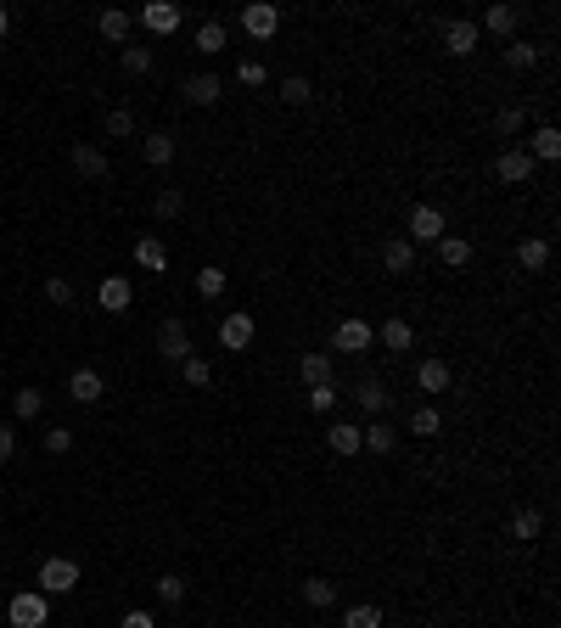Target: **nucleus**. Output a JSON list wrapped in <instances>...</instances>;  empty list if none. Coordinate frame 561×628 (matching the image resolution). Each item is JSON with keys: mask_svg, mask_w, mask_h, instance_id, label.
Wrapping results in <instances>:
<instances>
[{"mask_svg": "<svg viewBox=\"0 0 561 628\" xmlns=\"http://www.w3.org/2000/svg\"><path fill=\"white\" fill-rule=\"evenodd\" d=\"M6 617H12V628H46L51 623V600L39 590H23V595H12Z\"/></svg>", "mask_w": 561, "mask_h": 628, "instance_id": "f257e3e1", "label": "nucleus"}, {"mask_svg": "<svg viewBox=\"0 0 561 628\" xmlns=\"http://www.w3.org/2000/svg\"><path fill=\"white\" fill-rule=\"evenodd\" d=\"M477 39H483V34H477L472 17H444V23H438V46H444L449 56H472Z\"/></svg>", "mask_w": 561, "mask_h": 628, "instance_id": "f03ea898", "label": "nucleus"}, {"mask_svg": "<svg viewBox=\"0 0 561 628\" xmlns=\"http://www.w3.org/2000/svg\"><path fill=\"white\" fill-rule=\"evenodd\" d=\"M68 590H79V561L51 556L46 567H39V595H68Z\"/></svg>", "mask_w": 561, "mask_h": 628, "instance_id": "7ed1b4c3", "label": "nucleus"}, {"mask_svg": "<svg viewBox=\"0 0 561 628\" xmlns=\"http://www.w3.org/2000/svg\"><path fill=\"white\" fill-rule=\"evenodd\" d=\"M370 343H377V326L360 320V314H348V320L331 331V348H337V353H365Z\"/></svg>", "mask_w": 561, "mask_h": 628, "instance_id": "20e7f679", "label": "nucleus"}, {"mask_svg": "<svg viewBox=\"0 0 561 628\" xmlns=\"http://www.w3.org/2000/svg\"><path fill=\"white\" fill-rule=\"evenodd\" d=\"M539 163L528 157V146H506L500 157H494V174H500V185H528Z\"/></svg>", "mask_w": 561, "mask_h": 628, "instance_id": "39448f33", "label": "nucleus"}, {"mask_svg": "<svg viewBox=\"0 0 561 628\" xmlns=\"http://www.w3.org/2000/svg\"><path fill=\"white\" fill-rule=\"evenodd\" d=\"M354 404H360L365 415H382V410L393 404V393H387V382H382L377 370H365L360 382H354Z\"/></svg>", "mask_w": 561, "mask_h": 628, "instance_id": "423d86ee", "label": "nucleus"}, {"mask_svg": "<svg viewBox=\"0 0 561 628\" xmlns=\"http://www.w3.org/2000/svg\"><path fill=\"white\" fill-rule=\"evenodd\" d=\"M96 303L107 309V314H123V309L135 303V286H130V276H107V281L96 286Z\"/></svg>", "mask_w": 561, "mask_h": 628, "instance_id": "0eeeda50", "label": "nucleus"}, {"mask_svg": "<svg viewBox=\"0 0 561 628\" xmlns=\"http://www.w3.org/2000/svg\"><path fill=\"white\" fill-rule=\"evenodd\" d=\"M444 236V214L432 202H421V208H410V236L404 242H438Z\"/></svg>", "mask_w": 561, "mask_h": 628, "instance_id": "6e6552de", "label": "nucleus"}, {"mask_svg": "<svg viewBox=\"0 0 561 628\" xmlns=\"http://www.w3.org/2000/svg\"><path fill=\"white\" fill-rule=\"evenodd\" d=\"M157 353H163V360H191V331H185V320H163Z\"/></svg>", "mask_w": 561, "mask_h": 628, "instance_id": "1a4fd4ad", "label": "nucleus"}, {"mask_svg": "<svg viewBox=\"0 0 561 628\" xmlns=\"http://www.w3.org/2000/svg\"><path fill=\"white\" fill-rule=\"evenodd\" d=\"M253 331H259L253 314H225V320H219V343L231 348V353H242L247 343H253Z\"/></svg>", "mask_w": 561, "mask_h": 628, "instance_id": "9d476101", "label": "nucleus"}, {"mask_svg": "<svg viewBox=\"0 0 561 628\" xmlns=\"http://www.w3.org/2000/svg\"><path fill=\"white\" fill-rule=\"evenodd\" d=\"M242 29L253 34V39H269V34L281 29V12L269 6V0H259V6H242Z\"/></svg>", "mask_w": 561, "mask_h": 628, "instance_id": "9b49d317", "label": "nucleus"}, {"mask_svg": "<svg viewBox=\"0 0 561 628\" xmlns=\"http://www.w3.org/2000/svg\"><path fill=\"white\" fill-rule=\"evenodd\" d=\"M101 393H107L101 370H73V376H68V399H73V404H96Z\"/></svg>", "mask_w": 561, "mask_h": 628, "instance_id": "f8f14e48", "label": "nucleus"}, {"mask_svg": "<svg viewBox=\"0 0 561 628\" xmlns=\"http://www.w3.org/2000/svg\"><path fill=\"white\" fill-rule=\"evenodd\" d=\"M516 23H523V6H489V12H483V23H477V34L489 29V34L511 39V34H516Z\"/></svg>", "mask_w": 561, "mask_h": 628, "instance_id": "ddd939ff", "label": "nucleus"}, {"mask_svg": "<svg viewBox=\"0 0 561 628\" xmlns=\"http://www.w3.org/2000/svg\"><path fill=\"white\" fill-rule=\"evenodd\" d=\"M219 96H225V85L214 73H191V79H185V101H191V107H214Z\"/></svg>", "mask_w": 561, "mask_h": 628, "instance_id": "4468645a", "label": "nucleus"}, {"mask_svg": "<svg viewBox=\"0 0 561 628\" xmlns=\"http://www.w3.org/2000/svg\"><path fill=\"white\" fill-rule=\"evenodd\" d=\"M298 376H303V387H326V382H337V365H331V353H303Z\"/></svg>", "mask_w": 561, "mask_h": 628, "instance_id": "2eb2a0df", "label": "nucleus"}, {"mask_svg": "<svg viewBox=\"0 0 561 628\" xmlns=\"http://www.w3.org/2000/svg\"><path fill=\"white\" fill-rule=\"evenodd\" d=\"M528 157H533V163H556V157H561V130H556V123H539V130H533Z\"/></svg>", "mask_w": 561, "mask_h": 628, "instance_id": "dca6fc26", "label": "nucleus"}, {"mask_svg": "<svg viewBox=\"0 0 561 628\" xmlns=\"http://www.w3.org/2000/svg\"><path fill=\"white\" fill-rule=\"evenodd\" d=\"M415 382H421V393H444L455 382V370H449V360H421L415 365Z\"/></svg>", "mask_w": 561, "mask_h": 628, "instance_id": "f3484780", "label": "nucleus"}, {"mask_svg": "<svg viewBox=\"0 0 561 628\" xmlns=\"http://www.w3.org/2000/svg\"><path fill=\"white\" fill-rule=\"evenodd\" d=\"M377 343H382L387 353H410V343H415V331H410V320H399V314H393V320H382V331H377Z\"/></svg>", "mask_w": 561, "mask_h": 628, "instance_id": "a211bd4d", "label": "nucleus"}, {"mask_svg": "<svg viewBox=\"0 0 561 628\" xmlns=\"http://www.w3.org/2000/svg\"><path fill=\"white\" fill-rule=\"evenodd\" d=\"M135 264L152 269V276H163V269H169V247H163L157 236H140V242H135Z\"/></svg>", "mask_w": 561, "mask_h": 628, "instance_id": "6ab92c4d", "label": "nucleus"}, {"mask_svg": "<svg viewBox=\"0 0 561 628\" xmlns=\"http://www.w3.org/2000/svg\"><path fill=\"white\" fill-rule=\"evenodd\" d=\"M73 169L85 180H107V152L101 146H73Z\"/></svg>", "mask_w": 561, "mask_h": 628, "instance_id": "aec40b11", "label": "nucleus"}, {"mask_svg": "<svg viewBox=\"0 0 561 628\" xmlns=\"http://www.w3.org/2000/svg\"><path fill=\"white\" fill-rule=\"evenodd\" d=\"M326 444L337 449V454H360V449H365V437H360V427H354V421H331Z\"/></svg>", "mask_w": 561, "mask_h": 628, "instance_id": "412c9836", "label": "nucleus"}, {"mask_svg": "<svg viewBox=\"0 0 561 628\" xmlns=\"http://www.w3.org/2000/svg\"><path fill=\"white\" fill-rule=\"evenodd\" d=\"M140 157H147L152 169H163V163L174 157V135H169V130H152L147 140H140Z\"/></svg>", "mask_w": 561, "mask_h": 628, "instance_id": "4be33fe9", "label": "nucleus"}, {"mask_svg": "<svg viewBox=\"0 0 561 628\" xmlns=\"http://www.w3.org/2000/svg\"><path fill=\"white\" fill-rule=\"evenodd\" d=\"M140 23H147L152 34H174V29H180V6H163V0H152V6L140 12Z\"/></svg>", "mask_w": 561, "mask_h": 628, "instance_id": "5701e85b", "label": "nucleus"}, {"mask_svg": "<svg viewBox=\"0 0 561 628\" xmlns=\"http://www.w3.org/2000/svg\"><path fill=\"white\" fill-rule=\"evenodd\" d=\"M516 264H523V269H545L550 264V242L545 236H523V242H516Z\"/></svg>", "mask_w": 561, "mask_h": 628, "instance_id": "b1692460", "label": "nucleus"}, {"mask_svg": "<svg viewBox=\"0 0 561 628\" xmlns=\"http://www.w3.org/2000/svg\"><path fill=\"white\" fill-rule=\"evenodd\" d=\"M130 23H135V17H130V12H118V6H107V12L96 17V29L107 34V39H118V46H130Z\"/></svg>", "mask_w": 561, "mask_h": 628, "instance_id": "393cba45", "label": "nucleus"}, {"mask_svg": "<svg viewBox=\"0 0 561 628\" xmlns=\"http://www.w3.org/2000/svg\"><path fill=\"white\" fill-rule=\"evenodd\" d=\"M438 259H444V269H466L472 264V242L466 236H438Z\"/></svg>", "mask_w": 561, "mask_h": 628, "instance_id": "a878e982", "label": "nucleus"}, {"mask_svg": "<svg viewBox=\"0 0 561 628\" xmlns=\"http://www.w3.org/2000/svg\"><path fill=\"white\" fill-rule=\"evenodd\" d=\"M382 264L393 269V276H404V269L415 264V242H404V236H393V242L382 247Z\"/></svg>", "mask_w": 561, "mask_h": 628, "instance_id": "bb28decb", "label": "nucleus"}, {"mask_svg": "<svg viewBox=\"0 0 561 628\" xmlns=\"http://www.w3.org/2000/svg\"><path fill=\"white\" fill-rule=\"evenodd\" d=\"M410 432H415V437H438V432H444V410H438V404H421V410L410 415Z\"/></svg>", "mask_w": 561, "mask_h": 628, "instance_id": "cd10ccee", "label": "nucleus"}, {"mask_svg": "<svg viewBox=\"0 0 561 628\" xmlns=\"http://www.w3.org/2000/svg\"><path fill=\"white\" fill-rule=\"evenodd\" d=\"M331 600H337V583H331V578H303V606H315V612H326Z\"/></svg>", "mask_w": 561, "mask_h": 628, "instance_id": "c85d7f7f", "label": "nucleus"}, {"mask_svg": "<svg viewBox=\"0 0 561 628\" xmlns=\"http://www.w3.org/2000/svg\"><path fill=\"white\" fill-rule=\"evenodd\" d=\"M39 410H46V393H39V387H17V399H12V415H17V421H34Z\"/></svg>", "mask_w": 561, "mask_h": 628, "instance_id": "c756f323", "label": "nucleus"}, {"mask_svg": "<svg viewBox=\"0 0 561 628\" xmlns=\"http://www.w3.org/2000/svg\"><path fill=\"white\" fill-rule=\"evenodd\" d=\"M533 62H539V46H528V39H511V46H506V68L511 73H528Z\"/></svg>", "mask_w": 561, "mask_h": 628, "instance_id": "7c9ffc66", "label": "nucleus"}, {"mask_svg": "<svg viewBox=\"0 0 561 628\" xmlns=\"http://www.w3.org/2000/svg\"><path fill=\"white\" fill-rule=\"evenodd\" d=\"M360 437H365V449H370V454H393V427H387V421H370Z\"/></svg>", "mask_w": 561, "mask_h": 628, "instance_id": "2f4dec72", "label": "nucleus"}, {"mask_svg": "<svg viewBox=\"0 0 561 628\" xmlns=\"http://www.w3.org/2000/svg\"><path fill=\"white\" fill-rule=\"evenodd\" d=\"M276 90H281V101H286V107H303V101H309V96H315V90H309V79H303V73H293V79H281V85H276Z\"/></svg>", "mask_w": 561, "mask_h": 628, "instance_id": "473e14b6", "label": "nucleus"}, {"mask_svg": "<svg viewBox=\"0 0 561 628\" xmlns=\"http://www.w3.org/2000/svg\"><path fill=\"white\" fill-rule=\"evenodd\" d=\"M197 51H202V56H219V51H225V23H202V29H197Z\"/></svg>", "mask_w": 561, "mask_h": 628, "instance_id": "72a5a7b5", "label": "nucleus"}, {"mask_svg": "<svg viewBox=\"0 0 561 628\" xmlns=\"http://www.w3.org/2000/svg\"><path fill=\"white\" fill-rule=\"evenodd\" d=\"M180 370H185V382H191V387H214V365L197 360V353H191V360H180Z\"/></svg>", "mask_w": 561, "mask_h": 628, "instance_id": "f704fd0d", "label": "nucleus"}, {"mask_svg": "<svg viewBox=\"0 0 561 628\" xmlns=\"http://www.w3.org/2000/svg\"><path fill=\"white\" fill-rule=\"evenodd\" d=\"M343 628H382V606H348Z\"/></svg>", "mask_w": 561, "mask_h": 628, "instance_id": "c9c22d12", "label": "nucleus"}, {"mask_svg": "<svg viewBox=\"0 0 561 628\" xmlns=\"http://www.w3.org/2000/svg\"><path fill=\"white\" fill-rule=\"evenodd\" d=\"M539 528H545V522H539V511H528V505L511 516V539H539Z\"/></svg>", "mask_w": 561, "mask_h": 628, "instance_id": "e433bc0d", "label": "nucleus"}, {"mask_svg": "<svg viewBox=\"0 0 561 628\" xmlns=\"http://www.w3.org/2000/svg\"><path fill=\"white\" fill-rule=\"evenodd\" d=\"M225 281H231V276H225V269H214V264H208V269H197V292H202V298H219V292H225Z\"/></svg>", "mask_w": 561, "mask_h": 628, "instance_id": "4c0bfd02", "label": "nucleus"}, {"mask_svg": "<svg viewBox=\"0 0 561 628\" xmlns=\"http://www.w3.org/2000/svg\"><path fill=\"white\" fill-rule=\"evenodd\" d=\"M309 410H315V415H331V410H337V382L309 387Z\"/></svg>", "mask_w": 561, "mask_h": 628, "instance_id": "58836bf2", "label": "nucleus"}, {"mask_svg": "<svg viewBox=\"0 0 561 628\" xmlns=\"http://www.w3.org/2000/svg\"><path fill=\"white\" fill-rule=\"evenodd\" d=\"M123 73H152V51L147 46H123Z\"/></svg>", "mask_w": 561, "mask_h": 628, "instance_id": "ea45409f", "label": "nucleus"}, {"mask_svg": "<svg viewBox=\"0 0 561 628\" xmlns=\"http://www.w3.org/2000/svg\"><path fill=\"white\" fill-rule=\"evenodd\" d=\"M523 123H528V113H523V107H500V113H494V130H500V135H516Z\"/></svg>", "mask_w": 561, "mask_h": 628, "instance_id": "a19ab883", "label": "nucleus"}, {"mask_svg": "<svg viewBox=\"0 0 561 628\" xmlns=\"http://www.w3.org/2000/svg\"><path fill=\"white\" fill-rule=\"evenodd\" d=\"M180 208H185V197H180V191H157L152 214H157V219H180Z\"/></svg>", "mask_w": 561, "mask_h": 628, "instance_id": "79ce46f5", "label": "nucleus"}, {"mask_svg": "<svg viewBox=\"0 0 561 628\" xmlns=\"http://www.w3.org/2000/svg\"><path fill=\"white\" fill-rule=\"evenodd\" d=\"M157 600H169V606H180V600H185V578H174V573H163V578H157Z\"/></svg>", "mask_w": 561, "mask_h": 628, "instance_id": "37998d69", "label": "nucleus"}, {"mask_svg": "<svg viewBox=\"0 0 561 628\" xmlns=\"http://www.w3.org/2000/svg\"><path fill=\"white\" fill-rule=\"evenodd\" d=\"M46 298H51L56 309H68V303H73V281H62V276H51V281H46Z\"/></svg>", "mask_w": 561, "mask_h": 628, "instance_id": "c03bdc74", "label": "nucleus"}, {"mask_svg": "<svg viewBox=\"0 0 561 628\" xmlns=\"http://www.w3.org/2000/svg\"><path fill=\"white\" fill-rule=\"evenodd\" d=\"M107 135H135V113H130V107L107 113Z\"/></svg>", "mask_w": 561, "mask_h": 628, "instance_id": "a18cd8bd", "label": "nucleus"}, {"mask_svg": "<svg viewBox=\"0 0 561 628\" xmlns=\"http://www.w3.org/2000/svg\"><path fill=\"white\" fill-rule=\"evenodd\" d=\"M68 449H73V432L68 427H51L46 432V454H68Z\"/></svg>", "mask_w": 561, "mask_h": 628, "instance_id": "49530a36", "label": "nucleus"}, {"mask_svg": "<svg viewBox=\"0 0 561 628\" xmlns=\"http://www.w3.org/2000/svg\"><path fill=\"white\" fill-rule=\"evenodd\" d=\"M236 79H242V85H269V68H264V62H242Z\"/></svg>", "mask_w": 561, "mask_h": 628, "instance_id": "de8ad7c7", "label": "nucleus"}, {"mask_svg": "<svg viewBox=\"0 0 561 628\" xmlns=\"http://www.w3.org/2000/svg\"><path fill=\"white\" fill-rule=\"evenodd\" d=\"M12 454H17V432L0 427V460H12Z\"/></svg>", "mask_w": 561, "mask_h": 628, "instance_id": "09e8293b", "label": "nucleus"}, {"mask_svg": "<svg viewBox=\"0 0 561 628\" xmlns=\"http://www.w3.org/2000/svg\"><path fill=\"white\" fill-rule=\"evenodd\" d=\"M123 628H157L152 612H123Z\"/></svg>", "mask_w": 561, "mask_h": 628, "instance_id": "8fccbe9b", "label": "nucleus"}, {"mask_svg": "<svg viewBox=\"0 0 561 628\" xmlns=\"http://www.w3.org/2000/svg\"><path fill=\"white\" fill-rule=\"evenodd\" d=\"M6 29H12V12H6V0H0V39H6Z\"/></svg>", "mask_w": 561, "mask_h": 628, "instance_id": "3c124183", "label": "nucleus"}]
</instances>
